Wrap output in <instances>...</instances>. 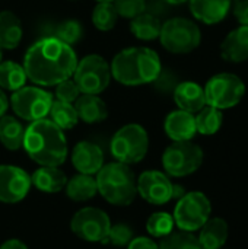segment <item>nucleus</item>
<instances>
[{"mask_svg":"<svg viewBox=\"0 0 248 249\" xmlns=\"http://www.w3.org/2000/svg\"><path fill=\"white\" fill-rule=\"evenodd\" d=\"M66 196L73 201H88L98 193L96 179L92 175L77 174L72 179H67Z\"/></svg>","mask_w":248,"mask_h":249,"instance_id":"nucleus-25","label":"nucleus"},{"mask_svg":"<svg viewBox=\"0 0 248 249\" xmlns=\"http://www.w3.org/2000/svg\"><path fill=\"white\" fill-rule=\"evenodd\" d=\"M221 55L229 63H244L248 60V26L240 25L227 34L221 42Z\"/></svg>","mask_w":248,"mask_h":249,"instance_id":"nucleus-16","label":"nucleus"},{"mask_svg":"<svg viewBox=\"0 0 248 249\" xmlns=\"http://www.w3.org/2000/svg\"><path fill=\"white\" fill-rule=\"evenodd\" d=\"M196 130L203 136H213L216 134L224 123V114L221 109L213 108L210 105H205L197 115L194 117Z\"/></svg>","mask_w":248,"mask_h":249,"instance_id":"nucleus-28","label":"nucleus"},{"mask_svg":"<svg viewBox=\"0 0 248 249\" xmlns=\"http://www.w3.org/2000/svg\"><path fill=\"white\" fill-rule=\"evenodd\" d=\"M111 76L126 86L153 83L162 70L156 51L148 47H130L121 50L110 64Z\"/></svg>","mask_w":248,"mask_h":249,"instance_id":"nucleus-3","label":"nucleus"},{"mask_svg":"<svg viewBox=\"0 0 248 249\" xmlns=\"http://www.w3.org/2000/svg\"><path fill=\"white\" fill-rule=\"evenodd\" d=\"M72 163L79 174L94 175L104 166V152L92 142H79L73 147Z\"/></svg>","mask_w":248,"mask_h":249,"instance_id":"nucleus-15","label":"nucleus"},{"mask_svg":"<svg viewBox=\"0 0 248 249\" xmlns=\"http://www.w3.org/2000/svg\"><path fill=\"white\" fill-rule=\"evenodd\" d=\"M25 127L12 115H3L0 118V143L7 150H18L23 146Z\"/></svg>","mask_w":248,"mask_h":249,"instance_id":"nucleus-24","label":"nucleus"},{"mask_svg":"<svg viewBox=\"0 0 248 249\" xmlns=\"http://www.w3.org/2000/svg\"><path fill=\"white\" fill-rule=\"evenodd\" d=\"M162 1H165L168 4H181V3H186L189 0H162Z\"/></svg>","mask_w":248,"mask_h":249,"instance_id":"nucleus-42","label":"nucleus"},{"mask_svg":"<svg viewBox=\"0 0 248 249\" xmlns=\"http://www.w3.org/2000/svg\"><path fill=\"white\" fill-rule=\"evenodd\" d=\"M164 128H165L167 136L172 142L191 140L197 133L194 115L187 112V111H183V109H177V111L170 112L165 118Z\"/></svg>","mask_w":248,"mask_h":249,"instance_id":"nucleus-17","label":"nucleus"},{"mask_svg":"<svg viewBox=\"0 0 248 249\" xmlns=\"http://www.w3.org/2000/svg\"><path fill=\"white\" fill-rule=\"evenodd\" d=\"M132 239H133L132 228L129 225L118 223V225H111L105 242H110V244H113L115 247H126V245H129L132 242Z\"/></svg>","mask_w":248,"mask_h":249,"instance_id":"nucleus-35","label":"nucleus"},{"mask_svg":"<svg viewBox=\"0 0 248 249\" xmlns=\"http://www.w3.org/2000/svg\"><path fill=\"white\" fill-rule=\"evenodd\" d=\"M113 4L117 10L118 16H123L127 19L136 18L140 13L146 12V9H148L146 0H114Z\"/></svg>","mask_w":248,"mask_h":249,"instance_id":"nucleus-34","label":"nucleus"},{"mask_svg":"<svg viewBox=\"0 0 248 249\" xmlns=\"http://www.w3.org/2000/svg\"><path fill=\"white\" fill-rule=\"evenodd\" d=\"M0 249H28V247L19 239H7L0 245Z\"/></svg>","mask_w":248,"mask_h":249,"instance_id":"nucleus-39","label":"nucleus"},{"mask_svg":"<svg viewBox=\"0 0 248 249\" xmlns=\"http://www.w3.org/2000/svg\"><path fill=\"white\" fill-rule=\"evenodd\" d=\"M54 38H57L58 41L67 44V45H73L76 42H79L83 36V26L79 20L76 19H66L63 22H60L56 28L53 35Z\"/></svg>","mask_w":248,"mask_h":249,"instance_id":"nucleus-32","label":"nucleus"},{"mask_svg":"<svg viewBox=\"0 0 248 249\" xmlns=\"http://www.w3.org/2000/svg\"><path fill=\"white\" fill-rule=\"evenodd\" d=\"M75 108L79 120H82L86 124H96L107 120L108 117V108L98 95L83 93L76 99Z\"/></svg>","mask_w":248,"mask_h":249,"instance_id":"nucleus-21","label":"nucleus"},{"mask_svg":"<svg viewBox=\"0 0 248 249\" xmlns=\"http://www.w3.org/2000/svg\"><path fill=\"white\" fill-rule=\"evenodd\" d=\"M159 39L167 51L174 54H187L200 45L202 31L191 19L171 18L162 23Z\"/></svg>","mask_w":248,"mask_h":249,"instance_id":"nucleus-5","label":"nucleus"},{"mask_svg":"<svg viewBox=\"0 0 248 249\" xmlns=\"http://www.w3.org/2000/svg\"><path fill=\"white\" fill-rule=\"evenodd\" d=\"M3 61V48L0 47V63Z\"/></svg>","mask_w":248,"mask_h":249,"instance_id":"nucleus-43","label":"nucleus"},{"mask_svg":"<svg viewBox=\"0 0 248 249\" xmlns=\"http://www.w3.org/2000/svg\"><path fill=\"white\" fill-rule=\"evenodd\" d=\"M22 147L41 166H60L69 152L63 130L47 118L32 121L26 127Z\"/></svg>","mask_w":248,"mask_h":249,"instance_id":"nucleus-2","label":"nucleus"},{"mask_svg":"<svg viewBox=\"0 0 248 249\" xmlns=\"http://www.w3.org/2000/svg\"><path fill=\"white\" fill-rule=\"evenodd\" d=\"M111 67L107 60L98 54H89L77 61L73 80L80 93L98 95L107 89L111 80Z\"/></svg>","mask_w":248,"mask_h":249,"instance_id":"nucleus-10","label":"nucleus"},{"mask_svg":"<svg viewBox=\"0 0 248 249\" xmlns=\"http://www.w3.org/2000/svg\"><path fill=\"white\" fill-rule=\"evenodd\" d=\"M118 13L113 1H99L92 12V23L99 31H110L117 23Z\"/></svg>","mask_w":248,"mask_h":249,"instance_id":"nucleus-31","label":"nucleus"},{"mask_svg":"<svg viewBox=\"0 0 248 249\" xmlns=\"http://www.w3.org/2000/svg\"><path fill=\"white\" fill-rule=\"evenodd\" d=\"M159 249H202L199 238L193 232L178 231L161 238Z\"/></svg>","mask_w":248,"mask_h":249,"instance_id":"nucleus-30","label":"nucleus"},{"mask_svg":"<svg viewBox=\"0 0 248 249\" xmlns=\"http://www.w3.org/2000/svg\"><path fill=\"white\" fill-rule=\"evenodd\" d=\"M9 108V99L6 96V93L3 92V89L0 88V118L3 115H6V111Z\"/></svg>","mask_w":248,"mask_h":249,"instance_id":"nucleus-40","label":"nucleus"},{"mask_svg":"<svg viewBox=\"0 0 248 249\" xmlns=\"http://www.w3.org/2000/svg\"><path fill=\"white\" fill-rule=\"evenodd\" d=\"M96 1L99 3V1H114V0H96Z\"/></svg>","mask_w":248,"mask_h":249,"instance_id":"nucleus-44","label":"nucleus"},{"mask_svg":"<svg viewBox=\"0 0 248 249\" xmlns=\"http://www.w3.org/2000/svg\"><path fill=\"white\" fill-rule=\"evenodd\" d=\"M203 89L206 105L221 111L237 107L246 95V85L243 79L234 73H218L212 76Z\"/></svg>","mask_w":248,"mask_h":249,"instance_id":"nucleus-7","label":"nucleus"},{"mask_svg":"<svg viewBox=\"0 0 248 249\" xmlns=\"http://www.w3.org/2000/svg\"><path fill=\"white\" fill-rule=\"evenodd\" d=\"M161 26L162 22L159 20V18L149 12H143L139 16L133 18L130 23V29L133 35L142 41H152L159 38Z\"/></svg>","mask_w":248,"mask_h":249,"instance_id":"nucleus-26","label":"nucleus"},{"mask_svg":"<svg viewBox=\"0 0 248 249\" xmlns=\"http://www.w3.org/2000/svg\"><path fill=\"white\" fill-rule=\"evenodd\" d=\"M31 184L42 193L54 194L66 187L67 178L58 166H41L31 175Z\"/></svg>","mask_w":248,"mask_h":249,"instance_id":"nucleus-22","label":"nucleus"},{"mask_svg":"<svg viewBox=\"0 0 248 249\" xmlns=\"http://www.w3.org/2000/svg\"><path fill=\"white\" fill-rule=\"evenodd\" d=\"M203 150L191 140L174 142L162 155V166L170 177L183 178L194 174L203 163Z\"/></svg>","mask_w":248,"mask_h":249,"instance_id":"nucleus-8","label":"nucleus"},{"mask_svg":"<svg viewBox=\"0 0 248 249\" xmlns=\"http://www.w3.org/2000/svg\"><path fill=\"white\" fill-rule=\"evenodd\" d=\"M79 96H80V90H79L77 85L75 83V80L66 79L63 82H60L58 85H56V99L72 104Z\"/></svg>","mask_w":248,"mask_h":249,"instance_id":"nucleus-36","label":"nucleus"},{"mask_svg":"<svg viewBox=\"0 0 248 249\" xmlns=\"http://www.w3.org/2000/svg\"><path fill=\"white\" fill-rule=\"evenodd\" d=\"M231 7L238 23L248 26V0H232Z\"/></svg>","mask_w":248,"mask_h":249,"instance_id":"nucleus-37","label":"nucleus"},{"mask_svg":"<svg viewBox=\"0 0 248 249\" xmlns=\"http://www.w3.org/2000/svg\"><path fill=\"white\" fill-rule=\"evenodd\" d=\"M232 0H189L191 15L206 23V25H216L222 22L229 9Z\"/></svg>","mask_w":248,"mask_h":249,"instance_id":"nucleus-18","label":"nucleus"},{"mask_svg":"<svg viewBox=\"0 0 248 249\" xmlns=\"http://www.w3.org/2000/svg\"><path fill=\"white\" fill-rule=\"evenodd\" d=\"M149 149V136L139 124H127L121 127L111 139L110 150L117 162L133 165L140 162Z\"/></svg>","mask_w":248,"mask_h":249,"instance_id":"nucleus-6","label":"nucleus"},{"mask_svg":"<svg viewBox=\"0 0 248 249\" xmlns=\"http://www.w3.org/2000/svg\"><path fill=\"white\" fill-rule=\"evenodd\" d=\"M76 66L75 50L54 36H44L34 42L23 58L28 79L39 86H56L70 79Z\"/></svg>","mask_w":248,"mask_h":249,"instance_id":"nucleus-1","label":"nucleus"},{"mask_svg":"<svg viewBox=\"0 0 248 249\" xmlns=\"http://www.w3.org/2000/svg\"><path fill=\"white\" fill-rule=\"evenodd\" d=\"M53 101V95L44 89L37 86H23L12 93L10 107L19 118L32 123L48 115Z\"/></svg>","mask_w":248,"mask_h":249,"instance_id":"nucleus-11","label":"nucleus"},{"mask_svg":"<svg viewBox=\"0 0 248 249\" xmlns=\"http://www.w3.org/2000/svg\"><path fill=\"white\" fill-rule=\"evenodd\" d=\"M111 228L108 214L96 207H83L75 213L70 222L72 232L86 242H105Z\"/></svg>","mask_w":248,"mask_h":249,"instance_id":"nucleus-12","label":"nucleus"},{"mask_svg":"<svg viewBox=\"0 0 248 249\" xmlns=\"http://www.w3.org/2000/svg\"><path fill=\"white\" fill-rule=\"evenodd\" d=\"M199 242L202 249H222L229 236V228L222 217H209V220L199 229Z\"/></svg>","mask_w":248,"mask_h":249,"instance_id":"nucleus-20","label":"nucleus"},{"mask_svg":"<svg viewBox=\"0 0 248 249\" xmlns=\"http://www.w3.org/2000/svg\"><path fill=\"white\" fill-rule=\"evenodd\" d=\"M174 101L180 109L197 114L206 105L205 89L196 82H181L174 89Z\"/></svg>","mask_w":248,"mask_h":249,"instance_id":"nucleus-19","label":"nucleus"},{"mask_svg":"<svg viewBox=\"0 0 248 249\" xmlns=\"http://www.w3.org/2000/svg\"><path fill=\"white\" fill-rule=\"evenodd\" d=\"M127 249H159V245L148 236H139L132 239Z\"/></svg>","mask_w":248,"mask_h":249,"instance_id":"nucleus-38","label":"nucleus"},{"mask_svg":"<svg viewBox=\"0 0 248 249\" xmlns=\"http://www.w3.org/2000/svg\"><path fill=\"white\" fill-rule=\"evenodd\" d=\"M31 177L19 166L0 165V201L15 204L22 201L31 188Z\"/></svg>","mask_w":248,"mask_h":249,"instance_id":"nucleus-13","label":"nucleus"},{"mask_svg":"<svg viewBox=\"0 0 248 249\" xmlns=\"http://www.w3.org/2000/svg\"><path fill=\"white\" fill-rule=\"evenodd\" d=\"M20 19L10 10L0 12V47L4 50H13L22 39Z\"/></svg>","mask_w":248,"mask_h":249,"instance_id":"nucleus-23","label":"nucleus"},{"mask_svg":"<svg viewBox=\"0 0 248 249\" xmlns=\"http://www.w3.org/2000/svg\"><path fill=\"white\" fill-rule=\"evenodd\" d=\"M174 217L170 213L158 212L153 213L146 222V231L152 238H164L174 231Z\"/></svg>","mask_w":248,"mask_h":249,"instance_id":"nucleus-33","label":"nucleus"},{"mask_svg":"<svg viewBox=\"0 0 248 249\" xmlns=\"http://www.w3.org/2000/svg\"><path fill=\"white\" fill-rule=\"evenodd\" d=\"M172 182L161 171H145L136 179L137 194L151 204L162 206L172 200Z\"/></svg>","mask_w":248,"mask_h":249,"instance_id":"nucleus-14","label":"nucleus"},{"mask_svg":"<svg viewBox=\"0 0 248 249\" xmlns=\"http://www.w3.org/2000/svg\"><path fill=\"white\" fill-rule=\"evenodd\" d=\"M98 193L113 206H129L134 201L137 188L136 177L129 165L111 162L96 172Z\"/></svg>","mask_w":248,"mask_h":249,"instance_id":"nucleus-4","label":"nucleus"},{"mask_svg":"<svg viewBox=\"0 0 248 249\" xmlns=\"http://www.w3.org/2000/svg\"><path fill=\"white\" fill-rule=\"evenodd\" d=\"M210 200L202 191L186 193L174 209V223L180 231L197 232L210 217Z\"/></svg>","mask_w":248,"mask_h":249,"instance_id":"nucleus-9","label":"nucleus"},{"mask_svg":"<svg viewBox=\"0 0 248 249\" xmlns=\"http://www.w3.org/2000/svg\"><path fill=\"white\" fill-rule=\"evenodd\" d=\"M26 73L23 66L15 61H1L0 63V88L4 90L15 92L25 86L26 83Z\"/></svg>","mask_w":248,"mask_h":249,"instance_id":"nucleus-27","label":"nucleus"},{"mask_svg":"<svg viewBox=\"0 0 248 249\" xmlns=\"http://www.w3.org/2000/svg\"><path fill=\"white\" fill-rule=\"evenodd\" d=\"M184 194H186V190L181 185H175V184L172 185V198L180 200Z\"/></svg>","mask_w":248,"mask_h":249,"instance_id":"nucleus-41","label":"nucleus"},{"mask_svg":"<svg viewBox=\"0 0 248 249\" xmlns=\"http://www.w3.org/2000/svg\"><path fill=\"white\" fill-rule=\"evenodd\" d=\"M48 114L51 115V121L56 125H58L61 130H70L79 121V117H77L75 105H72L70 102L58 101V99L53 101Z\"/></svg>","mask_w":248,"mask_h":249,"instance_id":"nucleus-29","label":"nucleus"}]
</instances>
